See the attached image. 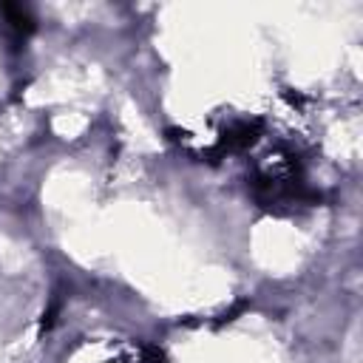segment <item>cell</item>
Returning a JSON list of instances; mask_svg holds the SVG:
<instances>
[{
    "mask_svg": "<svg viewBox=\"0 0 363 363\" xmlns=\"http://www.w3.org/2000/svg\"><path fill=\"white\" fill-rule=\"evenodd\" d=\"M261 133V122L258 119H241L233 128H227L218 139V153H230V150H244L250 147Z\"/></svg>",
    "mask_w": 363,
    "mask_h": 363,
    "instance_id": "obj_1",
    "label": "cell"
},
{
    "mask_svg": "<svg viewBox=\"0 0 363 363\" xmlns=\"http://www.w3.org/2000/svg\"><path fill=\"white\" fill-rule=\"evenodd\" d=\"M0 11H3V17H6V26L11 28V34H14L17 40H26V37L34 31V20H31L28 9H23V6H14V3H3V6H0Z\"/></svg>",
    "mask_w": 363,
    "mask_h": 363,
    "instance_id": "obj_2",
    "label": "cell"
}]
</instances>
